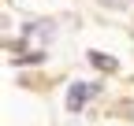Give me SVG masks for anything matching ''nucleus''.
<instances>
[{
    "instance_id": "f03ea898",
    "label": "nucleus",
    "mask_w": 134,
    "mask_h": 126,
    "mask_svg": "<svg viewBox=\"0 0 134 126\" xmlns=\"http://www.w3.org/2000/svg\"><path fill=\"white\" fill-rule=\"evenodd\" d=\"M86 59L93 63L97 71H104V74H115V71H119V59H115V56H104V52H97V48H90Z\"/></svg>"
},
{
    "instance_id": "f257e3e1",
    "label": "nucleus",
    "mask_w": 134,
    "mask_h": 126,
    "mask_svg": "<svg viewBox=\"0 0 134 126\" xmlns=\"http://www.w3.org/2000/svg\"><path fill=\"white\" fill-rule=\"evenodd\" d=\"M97 93V85H86V82H75L71 89H67V111H82L86 108V100Z\"/></svg>"
}]
</instances>
